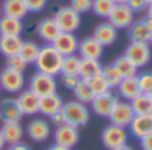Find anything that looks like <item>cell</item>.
Returning <instances> with one entry per match:
<instances>
[{"label": "cell", "instance_id": "6da1fadb", "mask_svg": "<svg viewBox=\"0 0 152 150\" xmlns=\"http://www.w3.org/2000/svg\"><path fill=\"white\" fill-rule=\"evenodd\" d=\"M62 60H63L62 55L50 43H47V44L42 46L39 48V54H38V58L34 64L37 67V71H39V72L57 77V75L61 74Z\"/></svg>", "mask_w": 152, "mask_h": 150}, {"label": "cell", "instance_id": "7a4b0ae2", "mask_svg": "<svg viewBox=\"0 0 152 150\" xmlns=\"http://www.w3.org/2000/svg\"><path fill=\"white\" fill-rule=\"evenodd\" d=\"M65 119V123L72 125L74 128L80 129L89 123L90 111L85 103H81L78 101H70V102L63 103L62 110H61Z\"/></svg>", "mask_w": 152, "mask_h": 150}, {"label": "cell", "instance_id": "3957f363", "mask_svg": "<svg viewBox=\"0 0 152 150\" xmlns=\"http://www.w3.org/2000/svg\"><path fill=\"white\" fill-rule=\"evenodd\" d=\"M28 90L32 91L39 98H42V96L57 93L58 83H57L55 77L37 71L35 74H32L28 80Z\"/></svg>", "mask_w": 152, "mask_h": 150}, {"label": "cell", "instance_id": "277c9868", "mask_svg": "<svg viewBox=\"0 0 152 150\" xmlns=\"http://www.w3.org/2000/svg\"><path fill=\"white\" fill-rule=\"evenodd\" d=\"M124 57L132 63L133 66H136L137 68L145 67V66L151 62V58H152L149 43L131 42L128 47L125 48Z\"/></svg>", "mask_w": 152, "mask_h": 150}, {"label": "cell", "instance_id": "5b68a950", "mask_svg": "<svg viewBox=\"0 0 152 150\" xmlns=\"http://www.w3.org/2000/svg\"><path fill=\"white\" fill-rule=\"evenodd\" d=\"M54 19L62 32H75L81 27V14L70 6H63L55 11Z\"/></svg>", "mask_w": 152, "mask_h": 150}, {"label": "cell", "instance_id": "8992f818", "mask_svg": "<svg viewBox=\"0 0 152 150\" xmlns=\"http://www.w3.org/2000/svg\"><path fill=\"white\" fill-rule=\"evenodd\" d=\"M101 141L108 150H115L128 142V131L125 130V128L110 123L101 133Z\"/></svg>", "mask_w": 152, "mask_h": 150}, {"label": "cell", "instance_id": "52a82bcc", "mask_svg": "<svg viewBox=\"0 0 152 150\" xmlns=\"http://www.w3.org/2000/svg\"><path fill=\"white\" fill-rule=\"evenodd\" d=\"M24 86H26V79L22 72L10 70V68H4L0 72V87L1 90L7 91L10 94H16L23 91Z\"/></svg>", "mask_w": 152, "mask_h": 150}, {"label": "cell", "instance_id": "ba28073f", "mask_svg": "<svg viewBox=\"0 0 152 150\" xmlns=\"http://www.w3.org/2000/svg\"><path fill=\"white\" fill-rule=\"evenodd\" d=\"M108 22L117 30L129 28L131 24L135 22V12L129 8L125 3L115 4L110 15L108 16Z\"/></svg>", "mask_w": 152, "mask_h": 150}, {"label": "cell", "instance_id": "9c48e42d", "mask_svg": "<svg viewBox=\"0 0 152 150\" xmlns=\"http://www.w3.org/2000/svg\"><path fill=\"white\" fill-rule=\"evenodd\" d=\"M135 113L132 110V106L128 101H120L118 99L117 103L115 105V107L112 109L110 114L108 115L110 123L120 126V128H128L129 123L132 122Z\"/></svg>", "mask_w": 152, "mask_h": 150}, {"label": "cell", "instance_id": "30bf717a", "mask_svg": "<svg viewBox=\"0 0 152 150\" xmlns=\"http://www.w3.org/2000/svg\"><path fill=\"white\" fill-rule=\"evenodd\" d=\"M117 101H118V96L112 90H109L104 94L96 95L93 98V101L90 102V107H92L93 113L96 115L102 117V118H108V115L110 114V111H112V109L117 103Z\"/></svg>", "mask_w": 152, "mask_h": 150}, {"label": "cell", "instance_id": "8fae6325", "mask_svg": "<svg viewBox=\"0 0 152 150\" xmlns=\"http://www.w3.org/2000/svg\"><path fill=\"white\" fill-rule=\"evenodd\" d=\"M128 38L131 42L149 43L152 38V20L145 16L133 22L128 28Z\"/></svg>", "mask_w": 152, "mask_h": 150}, {"label": "cell", "instance_id": "7c38bea8", "mask_svg": "<svg viewBox=\"0 0 152 150\" xmlns=\"http://www.w3.org/2000/svg\"><path fill=\"white\" fill-rule=\"evenodd\" d=\"M78 142H80V131L77 128L67 123H63L58 128H55L54 143L67 147V149H73V147L77 146Z\"/></svg>", "mask_w": 152, "mask_h": 150}, {"label": "cell", "instance_id": "4fadbf2b", "mask_svg": "<svg viewBox=\"0 0 152 150\" xmlns=\"http://www.w3.org/2000/svg\"><path fill=\"white\" fill-rule=\"evenodd\" d=\"M78 44H80V40L74 32H59V35L51 43V46L62 57L77 54Z\"/></svg>", "mask_w": 152, "mask_h": 150}, {"label": "cell", "instance_id": "5bb4252c", "mask_svg": "<svg viewBox=\"0 0 152 150\" xmlns=\"http://www.w3.org/2000/svg\"><path fill=\"white\" fill-rule=\"evenodd\" d=\"M23 118V113L20 111L16 98H3L0 101V121L3 123L8 122H20Z\"/></svg>", "mask_w": 152, "mask_h": 150}, {"label": "cell", "instance_id": "9a60e30c", "mask_svg": "<svg viewBox=\"0 0 152 150\" xmlns=\"http://www.w3.org/2000/svg\"><path fill=\"white\" fill-rule=\"evenodd\" d=\"M26 133L32 141L45 142L51 136V126H50V123L46 119L35 118L32 121H30V123L27 125Z\"/></svg>", "mask_w": 152, "mask_h": 150}, {"label": "cell", "instance_id": "2e32d148", "mask_svg": "<svg viewBox=\"0 0 152 150\" xmlns=\"http://www.w3.org/2000/svg\"><path fill=\"white\" fill-rule=\"evenodd\" d=\"M77 52L80 54V58H82V59L100 60V58L104 54V46H101L93 36L83 38L82 40H80Z\"/></svg>", "mask_w": 152, "mask_h": 150}, {"label": "cell", "instance_id": "e0dca14e", "mask_svg": "<svg viewBox=\"0 0 152 150\" xmlns=\"http://www.w3.org/2000/svg\"><path fill=\"white\" fill-rule=\"evenodd\" d=\"M16 101L20 107V111L23 113V115H35V114L39 113L40 98L38 95H35L32 91H30L28 88L20 91Z\"/></svg>", "mask_w": 152, "mask_h": 150}, {"label": "cell", "instance_id": "ac0fdd59", "mask_svg": "<svg viewBox=\"0 0 152 150\" xmlns=\"http://www.w3.org/2000/svg\"><path fill=\"white\" fill-rule=\"evenodd\" d=\"M117 31L118 30L116 27H113L109 22H104V23H100L93 30V38L104 47L112 46L117 40V35H118Z\"/></svg>", "mask_w": 152, "mask_h": 150}, {"label": "cell", "instance_id": "d6986e66", "mask_svg": "<svg viewBox=\"0 0 152 150\" xmlns=\"http://www.w3.org/2000/svg\"><path fill=\"white\" fill-rule=\"evenodd\" d=\"M59 32H62L58 27L57 22L54 17H45L42 19L37 26V34L43 42L50 43L51 44L53 40L59 35Z\"/></svg>", "mask_w": 152, "mask_h": 150}, {"label": "cell", "instance_id": "ffe728a7", "mask_svg": "<svg viewBox=\"0 0 152 150\" xmlns=\"http://www.w3.org/2000/svg\"><path fill=\"white\" fill-rule=\"evenodd\" d=\"M128 128L131 130V134L139 139L148 134H152V114L135 115Z\"/></svg>", "mask_w": 152, "mask_h": 150}, {"label": "cell", "instance_id": "44dd1931", "mask_svg": "<svg viewBox=\"0 0 152 150\" xmlns=\"http://www.w3.org/2000/svg\"><path fill=\"white\" fill-rule=\"evenodd\" d=\"M23 44L20 35H0V54L6 58L18 55Z\"/></svg>", "mask_w": 152, "mask_h": 150}, {"label": "cell", "instance_id": "7402d4cb", "mask_svg": "<svg viewBox=\"0 0 152 150\" xmlns=\"http://www.w3.org/2000/svg\"><path fill=\"white\" fill-rule=\"evenodd\" d=\"M63 103H65L63 99L61 98L57 93L50 94V95H46V96H42L39 101V113L49 118V117L53 115L54 113H58V111L62 110Z\"/></svg>", "mask_w": 152, "mask_h": 150}, {"label": "cell", "instance_id": "603a6c76", "mask_svg": "<svg viewBox=\"0 0 152 150\" xmlns=\"http://www.w3.org/2000/svg\"><path fill=\"white\" fill-rule=\"evenodd\" d=\"M117 91L120 96L124 101L131 102L133 98L141 94L140 86L137 82V77H129V78H123L120 85L117 86Z\"/></svg>", "mask_w": 152, "mask_h": 150}, {"label": "cell", "instance_id": "cb8c5ba5", "mask_svg": "<svg viewBox=\"0 0 152 150\" xmlns=\"http://www.w3.org/2000/svg\"><path fill=\"white\" fill-rule=\"evenodd\" d=\"M1 133H3L4 141L8 146L15 145L18 142H22L24 136V129L20 125V122H8V123H3L1 126Z\"/></svg>", "mask_w": 152, "mask_h": 150}, {"label": "cell", "instance_id": "d4e9b609", "mask_svg": "<svg viewBox=\"0 0 152 150\" xmlns=\"http://www.w3.org/2000/svg\"><path fill=\"white\" fill-rule=\"evenodd\" d=\"M1 12L6 16L23 20L28 14V9H27L24 0H4L3 6H1Z\"/></svg>", "mask_w": 152, "mask_h": 150}, {"label": "cell", "instance_id": "484cf974", "mask_svg": "<svg viewBox=\"0 0 152 150\" xmlns=\"http://www.w3.org/2000/svg\"><path fill=\"white\" fill-rule=\"evenodd\" d=\"M102 71V64L97 59H82L78 70V77L82 80H89L96 75H100Z\"/></svg>", "mask_w": 152, "mask_h": 150}, {"label": "cell", "instance_id": "4316f807", "mask_svg": "<svg viewBox=\"0 0 152 150\" xmlns=\"http://www.w3.org/2000/svg\"><path fill=\"white\" fill-rule=\"evenodd\" d=\"M24 30V24L20 19L11 16H0V35H20Z\"/></svg>", "mask_w": 152, "mask_h": 150}, {"label": "cell", "instance_id": "83f0119b", "mask_svg": "<svg viewBox=\"0 0 152 150\" xmlns=\"http://www.w3.org/2000/svg\"><path fill=\"white\" fill-rule=\"evenodd\" d=\"M129 103L132 106V110L135 113V115H148V114H152V101L148 94L141 93L140 95L133 98Z\"/></svg>", "mask_w": 152, "mask_h": 150}, {"label": "cell", "instance_id": "f1b7e54d", "mask_svg": "<svg viewBox=\"0 0 152 150\" xmlns=\"http://www.w3.org/2000/svg\"><path fill=\"white\" fill-rule=\"evenodd\" d=\"M101 75L104 77V79L106 80V83L109 85L110 90L112 88H117V86L120 85V82L123 80V75L121 72L116 68V66L113 64H108V66H102V71Z\"/></svg>", "mask_w": 152, "mask_h": 150}, {"label": "cell", "instance_id": "f546056e", "mask_svg": "<svg viewBox=\"0 0 152 150\" xmlns=\"http://www.w3.org/2000/svg\"><path fill=\"white\" fill-rule=\"evenodd\" d=\"M39 48L40 47L35 42L27 40V42H23V44H22L19 55L23 58L27 64H34L38 58V54H39Z\"/></svg>", "mask_w": 152, "mask_h": 150}, {"label": "cell", "instance_id": "4dcf8cb0", "mask_svg": "<svg viewBox=\"0 0 152 150\" xmlns=\"http://www.w3.org/2000/svg\"><path fill=\"white\" fill-rule=\"evenodd\" d=\"M80 64H81L80 55L73 54V55L63 57L62 67H61V74H62V75H78Z\"/></svg>", "mask_w": 152, "mask_h": 150}, {"label": "cell", "instance_id": "1f68e13d", "mask_svg": "<svg viewBox=\"0 0 152 150\" xmlns=\"http://www.w3.org/2000/svg\"><path fill=\"white\" fill-rule=\"evenodd\" d=\"M73 93H74L75 101H78V102H81V103H85V105L90 103L93 101V98L96 96L94 94H93L92 88L88 85V82H85V80H82V79L80 80L77 87L73 90Z\"/></svg>", "mask_w": 152, "mask_h": 150}, {"label": "cell", "instance_id": "d6a6232c", "mask_svg": "<svg viewBox=\"0 0 152 150\" xmlns=\"http://www.w3.org/2000/svg\"><path fill=\"white\" fill-rule=\"evenodd\" d=\"M113 64H115L116 68H117V70L121 72L123 78L136 77V75H137V70H139V68L136 67V66H133L132 63H131L125 57H124V55H123V57H118L117 59L113 62Z\"/></svg>", "mask_w": 152, "mask_h": 150}, {"label": "cell", "instance_id": "836d02e7", "mask_svg": "<svg viewBox=\"0 0 152 150\" xmlns=\"http://www.w3.org/2000/svg\"><path fill=\"white\" fill-rule=\"evenodd\" d=\"M113 7H115V1H113V0H93L92 11L94 12V15H97V16L108 19V16L110 15Z\"/></svg>", "mask_w": 152, "mask_h": 150}, {"label": "cell", "instance_id": "e575fe53", "mask_svg": "<svg viewBox=\"0 0 152 150\" xmlns=\"http://www.w3.org/2000/svg\"><path fill=\"white\" fill-rule=\"evenodd\" d=\"M85 82H88V85H89V87L92 88L94 95H100V94H104V93L110 90L109 85L106 83V80L104 79V77L101 74L93 77L92 79H89V80H85Z\"/></svg>", "mask_w": 152, "mask_h": 150}, {"label": "cell", "instance_id": "d590c367", "mask_svg": "<svg viewBox=\"0 0 152 150\" xmlns=\"http://www.w3.org/2000/svg\"><path fill=\"white\" fill-rule=\"evenodd\" d=\"M6 64H7L6 66L7 68H10V70H14V71H18V72H22V74H23L24 71L27 70V66H28L19 54L14 55V57L7 58V63H6Z\"/></svg>", "mask_w": 152, "mask_h": 150}, {"label": "cell", "instance_id": "8d00e7d4", "mask_svg": "<svg viewBox=\"0 0 152 150\" xmlns=\"http://www.w3.org/2000/svg\"><path fill=\"white\" fill-rule=\"evenodd\" d=\"M137 77V82L140 86L141 93L149 94L152 91V72H141Z\"/></svg>", "mask_w": 152, "mask_h": 150}, {"label": "cell", "instance_id": "74e56055", "mask_svg": "<svg viewBox=\"0 0 152 150\" xmlns=\"http://www.w3.org/2000/svg\"><path fill=\"white\" fill-rule=\"evenodd\" d=\"M93 0H70V7L78 14H85L88 11H92Z\"/></svg>", "mask_w": 152, "mask_h": 150}, {"label": "cell", "instance_id": "f35d334b", "mask_svg": "<svg viewBox=\"0 0 152 150\" xmlns=\"http://www.w3.org/2000/svg\"><path fill=\"white\" fill-rule=\"evenodd\" d=\"M24 3L27 6V9L28 12H38L43 11L47 6V0H24Z\"/></svg>", "mask_w": 152, "mask_h": 150}, {"label": "cell", "instance_id": "ab89813d", "mask_svg": "<svg viewBox=\"0 0 152 150\" xmlns=\"http://www.w3.org/2000/svg\"><path fill=\"white\" fill-rule=\"evenodd\" d=\"M80 77L78 75H62V79H61V82H62L63 87L66 88V90H70L73 91L75 87H77V85L80 83Z\"/></svg>", "mask_w": 152, "mask_h": 150}, {"label": "cell", "instance_id": "60d3db41", "mask_svg": "<svg viewBox=\"0 0 152 150\" xmlns=\"http://www.w3.org/2000/svg\"><path fill=\"white\" fill-rule=\"evenodd\" d=\"M125 4H126V6H128L131 9H132L133 12L145 11L147 6H148L147 0H126Z\"/></svg>", "mask_w": 152, "mask_h": 150}, {"label": "cell", "instance_id": "b9f144b4", "mask_svg": "<svg viewBox=\"0 0 152 150\" xmlns=\"http://www.w3.org/2000/svg\"><path fill=\"white\" fill-rule=\"evenodd\" d=\"M49 118H50V122L54 125L55 128H58V126H61V125L65 123V119H63V115H62V113H61V111L54 113L53 115H50Z\"/></svg>", "mask_w": 152, "mask_h": 150}, {"label": "cell", "instance_id": "7bdbcfd3", "mask_svg": "<svg viewBox=\"0 0 152 150\" xmlns=\"http://www.w3.org/2000/svg\"><path fill=\"white\" fill-rule=\"evenodd\" d=\"M140 147L141 150H152V134L140 138Z\"/></svg>", "mask_w": 152, "mask_h": 150}, {"label": "cell", "instance_id": "ee69618b", "mask_svg": "<svg viewBox=\"0 0 152 150\" xmlns=\"http://www.w3.org/2000/svg\"><path fill=\"white\" fill-rule=\"evenodd\" d=\"M7 150H31L30 145H27L26 142H18L15 145H11Z\"/></svg>", "mask_w": 152, "mask_h": 150}, {"label": "cell", "instance_id": "f6af8a7d", "mask_svg": "<svg viewBox=\"0 0 152 150\" xmlns=\"http://www.w3.org/2000/svg\"><path fill=\"white\" fill-rule=\"evenodd\" d=\"M46 150H72V149H67V147H63V146H59V145L54 143L51 146H49Z\"/></svg>", "mask_w": 152, "mask_h": 150}, {"label": "cell", "instance_id": "bcb514c9", "mask_svg": "<svg viewBox=\"0 0 152 150\" xmlns=\"http://www.w3.org/2000/svg\"><path fill=\"white\" fill-rule=\"evenodd\" d=\"M6 141H4V137H3V133H1V130H0V150H4V147H6Z\"/></svg>", "mask_w": 152, "mask_h": 150}, {"label": "cell", "instance_id": "7dc6e473", "mask_svg": "<svg viewBox=\"0 0 152 150\" xmlns=\"http://www.w3.org/2000/svg\"><path fill=\"white\" fill-rule=\"evenodd\" d=\"M145 11H147V17H149V19L152 20V4H148V6H147Z\"/></svg>", "mask_w": 152, "mask_h": 150}, {"label": "cell", "instance_id": "c3c4849f", "mask_svg": "<svg viewBox=\"0 0 152 150\" xmlns=\"http://www.w3.org/2000/svg\"><path fill=\"white\" fill-rule=\"evenodd\" d=\"M115 150H135L132 146H129V145H123V146H120V147H117V149H115Z\"/></svg>", "mask_w": 152, "mask_h": 150}, {"label": "cell", "instance_id": "681fc988", "mask_svg": "<svg viewBox=\"0 0 152 150\" xmlns=\"http://www.w3.org/2000/svg\"><path fill=\"white\" fill-rule=\"evenodd\" d=\"M115 4H123V3H126V0H113Z\"/></svg>", "mask_w": 152, "mask_h": 150}, {"label": "cell", "instance_id": "f907efd6", "mask_svg": "<svg viewBox=\"0 0 152 150\" xmlns=\"http://www.w3.org/2000/svg\"><path fill=\"white\" fill-rule=\"evenodd\" d=\"M148 95H149V98H151V101H152V91H151V93L148 94Z\"/></svg>", "mask_w": 152, "mask_h": 150}, {"label": "cell", "instance_id": "816d5d0a", "mask_svg": "<svg viewBox=\"0 0 152 150\" xmlns=\"http://www.w3.org/2000/svg\"><path fill=\"white\" fill-rule=\"evenodd\" d=\"M147 3H148V4H152V0H147Z\"/></svg>", "mask_w": 152, "mask_h": 150}, {"label": "cell", "instance_id": "f5cc1de1", "mask_svg": "<svg viewBox=\"0 0 152 150\" xmlns=\"http://www.w3.org/2000/svg\"><path fill=\"white\" fill-rule=\"evenodd\" d=\"M0 16H1V6H0Z\"/></svg>", "mask_w": 152, "mask_h": 150}, {"label": "cell", "instance_id": "db71d44e", "mask_svg": "<svg viewBox=\"0 0 152 150\" xmlns=\"http://www.w3.org/2000/svg\"><path fill=\"white\" fill-rule=\"evenodd\" d=\"M0 95H1V87H0Z\"/></svg>", "mask_w": 152, "mask_h": 150}, {"label": "cell", "instance_id": "11a10c76", "mask_svg": "<svg viewBox=\"0 0 152 150\" xmlns=\"http://www.w3.org/2000/svg\"><path fill=\"white\" fill-rule=\"evenodd\" d=\"M149 43H152V38H151V42H149Z\"/></svg>", "mask_w": 152, "mask_h": 150}]
</instances>
